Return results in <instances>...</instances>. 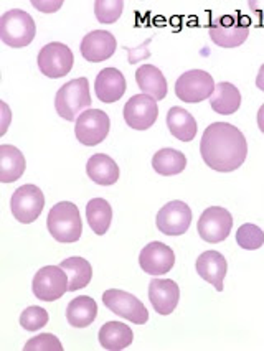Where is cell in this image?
Returning <instances> with one entry per match:
<instances>
[{
  "mask_svg": "<svg viewBox=\"0 0 264 351\" xmlns=\"http://www.w3.org/2000/svg\"><path fill=\"white\" fill-rule=\"evenodd\" d=\"M203 162L210 169L228 173L246 160L248 142L243 132L228 122H215L203 132L200 142Z\"/></svg>",
  "mask_w": 264,
  "mask_h": 351,
  "instance_id": "cell-1",
  "label": "cell"
},
{
  "mask_svg": "<svg viewBox=\"0 0 264 351\" xmlns=\"http://www.w3.org/2000/svg\"><path fill=\"white\" fill-rule=\"evenodd\" d=\"M47 226L50 234L58 243H76L83 232V221H81L78 206L71 202L56 203L48 213Z\"/></svg>",
  "mask_w": 264,
  "mask_h": 351,
  "instance_id": "cell-2",
  "label": "cell"
},
{
  "mask_svg": "<svg viewBox=\"0 0 264 351\" xmlns=\"http://www.w3.org/2000/svg\"><path fill=\"white\" fill-rule=\"evenodd\" d=\"M91 106V95H89V83L86 77H76L68 81L58 89L55 97L56 112L67 121H76L84 109Z\"/></svg>",
  "mask_w": 264,
  "mask_h": 351,
  "instance_id": "cell-3",
  "label": "cell"
},
{
  "mask_svg": "<svg viewBox=\"0 0 264 351\" xmlns=\"http://www.w3.org/2000/svg\"><path fill=\"white\" fill-rule=\"evenodd\" d=\"M36 25L30 14L14 9L0 17V40L12 48H23L34 42Z\"/></svg>",
  "mask_w": 264,
  "mask_h": 351,
  "instance_id": "cell-4",
  "label": "cell"
},
{
  "mask_svg": "<svg viewBox=\"0 0 264 351\" xmlns=\"http://www.w3.org/2000/svg\"><path fill=\"white\" fill-rule=\"evenodd\" d=\"M36 299L43 302L58 300L70 291V279L62 266H47L36 272L32 282Z\"/></svg>",
  "mask_w": 264,
  "mask_h": 351,
  "instance_id": "cell-5",
  "label": "cell"
},
{
  "mask_svg": "<svg viewBox=\"0 0 264 351\" xmlns=\"http://www.w3.org/2000/svg\"><path fill=\"white\" fill-rule=\"evenodd\" d=\"M215 86L217 84L210 73L203 71V69H192V71H185L177 80L176 95L184 103L197 104L210 99L215 91Z\"/></svg>",
  "mask_w": 264,
  "mask_h": 351,
  "instance_id": "cell-6",
  "label": "cell"
},
{
  "mask_svg": "<svg viewBox=\"0 0 264 351\" xmlns=\"http://www.w3.org/2000/svg\"><path fill=\"white\" fill-rule=\"evenodd\" d=\"M104 305L116 315L125 318L136 325H144L149 320V312L144 304L132 293L119 291V289H109L103 293Z\"/></svg>",
  "mask_w": 264,
  "mask_h": 351,
  "instance_id": "cell-7",
  "label": "cell"
},
{
  "mask_svg": "<svg viewBox=\"0 0 264 351\" xmlns=\"http://www.w3.org/2000/svg\"><path fill=\"white\" fill-rule=\"evenodd\" d=\"M208 34L211 42L221 48H237L246 42L250 35V23L233 15H223L210 23Z\"/></svg>",
  "mask_w": 264,
  "mask_h": 351,
  "instance_id": "cell-8",
  "label": "cell"
},
{
  "mask_svg": "<svg viewBox=\"0 0 264 351\" xmlns=\"http://www.w3.org/2000/svg\"><path fill=\"white\" fill-rule=\"evenodd\" d=\"M233 228V216L221 206H211L203 211L198 219V236L205 243H221L230 236Z\"/></svg>",
  "mask_w": 264,
  "mask_h": 351,
  "instance_id": "cell-9",
  "label": "cell"
},
{
  "mask_svg": "<svg viewBox=\"0 0 264 351\" xmlns=\"http://www.w3.org/2000/svg\"><path fill=\"white\" fill-rule=\"evenodd\" d=\"M45 208L43 191L35 185H22L15 190L10 199V210L15 219L23 224L38 219Z\"/></svg>",
  "mask_w": 264,
  "mask_h": 351,
  "instance_id": "cell-10",
  "label": "cell"
},
{
  "mask_svg": "<svg viewBox=\"0 0 264 351\" xmlns=\"http://www.w3.org/2000/svg\"><path fill=\"white\" fill-rule=\"evenodd\" d=\"M36 63H38L40 71L45 76L55 80V77L67 76L71 71L75 58H73V51L70 50V47L60 42H51L45 45L42 50H40Z\"/></svg>",
  "mask_w": 264,
  "mask_h": 351,
  "instance_id": "cell-11",
  "label": "cell"
},
{
  "mask_svg": "<svg viewBox=\"0 0 264 351\" xmlns=\"http://www.w3.org/2000/svg\"><path fill=\"white\" fill-rule=\"evenodd\" d=\"M111 129V121L104 111L99 109H88L76 119L75 134L76 138L83 145L93 147L101 144L108 137Z\"/></svg>",
  "mask_w": 264,
  "mask_h": 351,
  "instance_id": "cell-12",
  "label": "cell"
},
{
  "mask_svg": "<svg viewBox=\"0 0 264 351\" xmlns=\"http://www.w3.org/2000/svg\"><path fill=\"white\" fill-rule=\"evenodd\" d=\"M192 223V210L187 203L176 199L158 210L156 216L157 230L165 236H180L189 231Z\"/></svg>",
  "mask_w": 264,
  "mask_h": 351,
  "instance_id": "cell-13",
  "label": "cell"
},
{
  "mask_svg": "<svg viewBox=\"0 0 264 351\" xmlns=\"http://www.w3.org/2000/svg\"><path fill=\"white\" fill-rule=\"evenodd\" d=\"M158 117L157 101L147 95H136L124 106V121L129 128L147 130Z\"/></svg>",
  "mask_w": 264,
  "mask_h": 351,
  "instance_id": "cell-14",
  "label": "cell"
},
{
  "mask_svg": "<svg viewBox=\"0 0 264 351\" xmlns=\"http://www.w3.org/2000/svg\"><path fill=\"white\" fill-rule=\"evenodd\" d=\"M139 264L145 274L164 276L170 272V269L176 264V254L167 244L160 243V241H154L141 251Z\"/></svg>",
  "mask_w": 264,
  "mask_h": 351,
  "instance_id": "cell-15",
  "label": "cell"
},
{
  "mask_svg": "<svg viewBox=\"0 0 264 351\" xmlns=\"http://www.w3.org/2000/svg\"><path fill=\"white\" fill-rule=\"evenodd\" d=\"M117 48V42L111 32L106 30H95L84 35L81 42V55L89 63H99V61L109 60L115 55Z\"/></svg>",
  "mask_w": 264,
  "mask_h": 351,
  "instance_id": "cell-16",
  "label": "cell"
},
{
  "mask_svg": "<svg viewBox=\"0 0 264 351\" xmlns=\"http://www.w3.org/2000/svg\"><path fill=\"white\" fill-rule=\"evenodd\" d=\"M180 289L170 279H152L149 284V300L160 315H170L177 308Z\"/></svg>",
  "mask_w": 264,
  "mask_h": 351,
  "instance_id": "cell-17",
  "label": "cell"
},
{
  "mask_svg": "<svg viewBox=\"0 0 264 351\" xmlns=\"http://www.w3.org/2000/svg\"><path fill=\"white\" fill-rule=\"evenodd\" d=\"M195 269L205 282L213 285L218 292L223 291V282L228 272V263L225 256H221L218 251H205L202 256H198Z\"/></svg>",
  "mask_w": 264,
  "mask_h": 351,
  "instance_id": "cell-18",
  "label": "cell"
},
{
  "mask_svg": "<svg viewBox=\"0 0 264 351\" xmlns=\"http://www.w3.org/2000/svg\"><path fill=\"white\" fill-rule=\"evenodd\" d=\"M95 91L101 103H116L125 93V77L116 68L101 69L95 81Z\"/></svg>",
  "mask_w": 264,
  "mask_h": 351,
  "instance_id": "cell-19",
  "label": "cell"
},
{
  "mask_svg": "<svg viewBox=\"0 0 264 351\" xmlns=\"http://www.w3.org/2000/svg\"><path fill=\"white\" fill-rule=\"evenodd\" d=\"M136 81L142 95L154 97L156 101H162L167 96V80L164 73L154 64H144L136 71Z\"/></svg>",
  "mask_w": 264,
  "mask_h": 351,
  "instance_id": "cell-20",
  "label": "cell"
},
{
  "mask_svg": "<svg viewBox=\"0 0 264 351\" xmlns=\"http://www.w3.org/2000/svg\"><path fill=\"white\" fill-rule=\"evenodd\" d=\"M86 173L101 186H111L119 180V165L109 155L96 154L86 163Z\"/></svg>",
  "mask_w": 264,
  "mask_h": 351,
  "instance_id": "cell-21",
  "label": "cell"
},
{
  "mask_svg": "<svg viewBox=\"0 0 264 351\" xmlns=\"http://www.w3.org/2000/svg\"><path fill=\"white\" fill-rule=\"evenodd\" d=\"M167 128L173 137L182 142H192L197 137V121L187 109L173 106L167 112Z\"/></svg>",
  "mask_w": 264,
  "mask_h": 351,
  "instance_id": "cell-22",
  "label": "cell"
},
{
  "mask_svg": "<svg viewBox=\"0 0 264 351\" xmlns=\"http://www.w3.org/2000/svg\"><path fill=\"white\" fill-rule=\"evenodd\" d=\"M210 106L217 114L230 116V114L237 112L241 106V93L235 84L221 81L215 86L213 95L210 97Z\"/></svg>",
  "mask_w": 264,
  "mask_h": 351,
  "instance_id": "cell-23",
  "label": "cell"
},
{
  "mask_svg": "<svg viewBox=\"0 0 264 351\" xmlns=\"http://www.w3.org/2000/svg\"><path fill=\"white\" fill-rule=\"evenodd\" d=\"M134 333L123 322H108L99 330V343L104 350L121 351L132 345Z\"/></svg>",
  "mask_w": 264,
  "mask_h": 351,
  "instance_id": "cell-24",
  "label": "cell"
},
{
  "mask_svg": "<svg viewBox=\"0 0 264 351\" xmlns=\"http://www.w3.org/2000/svg\"><path fill=\"white\" fill-rule=\"evenodd\" d=\"M25 171V157L17 147L3 144L0 145V182H17Z\"/></svg>",
  "mask_w": 264,
  "mask_h": 351,
  "instance_id": "cell-25",
  "label": "cell"
},
{
  "mask_svg": "<svg viewBox=\"0 0 264 351\" xmlns=\"http://www.w3.org/2000/svg\"><path fill=\"white\" fill-rule=\"evenodd\" d=\"M97 305L91 297H76L67 307V320L75 328H86L96 320Z\"/></svg>",
  "mask_w": 264,
  "mask_h": 351,
  "instance_id": "cell-26",
  "label": "cell"
},
{
  "mask_svg": "<svg viewBox=\"0 0 264 351\" xmlns=\"http://www.w3.org/2000/svg\"><path fill=\"white\" fill-rule=\"evenodd\" d=\"M86 219L89 228L97 236L108 232L112 221V208L104 198H93L86 205Z\"/></svg>",
  "mask_w": 264,
  "mask_h": 351,
  "instance_id": "cell-27",
  "label": "cell"
},
{
  "mask_svg": "<svg viewBox=\"0 0 264 351\" xmlns=\"http://www.w3.org/2000/svg\"><path fill=\"white\" fill-rule=\"evenodd\" d=\"M187 158L180 150L162 149L152 157V169L162 177H172L185 170Z\"/></svg>",
  "mask_w": 264,
  "mask_h": 351,
  "instance_id": "cell-28",
  "label": "cell"
},
{
  "mask_svg": "<svg viewBox=\"0 0 264 351\" xmlns=\"http://www.w3.org/2000/svg\"><path fill=\"white\" fill-rule=\"evenodd\" d=\"M70 279V292L84 289L93 279V267L83 257H68L60 264Z\"/></svg>",
  "mask_w": 264,
  "mask_h": 351,
  "instance_id": "cell-29",
  "label": "cell"
},
{
  "mask_svg": "<svg viewBox=\"0 0 264 351\" xmlns=\"http://www.w3.org/2000/svg\"><path fill=\"white\" fill-rule=\"evenodd\" d=\"M237 243L239 247L246 249V251H254V249H259L264 244V231L256 224H243V226L238 228Z\"/></svg>",
  "mask_w": 264,
  "mask_h": 351,
  "instance_id": "cell-30",
  "label": "cell"
},
{
  "mask_svg": "<svg viewBox=\"0 0 264 351\" xmlns=\"http://www.w3.org/2000/svg\"><path fill=\"white\" fill-rule=\"evenodd\" d=\"M124 10L123 0H96L95 15L99 23H115Z\"/></svg>",
  "mask_w": 264,
  "mask_h": 351,
  "instance_id": "cell-31",
  "label": "cell"
},
{
  "mask_svg": "<svg viewBox=\"0 0 264 351\" xmlns=\"http://www.w3.org/2000/svg\"><path fill=\"white\" fill-rule=\"evenodd\" d=\"M50 317L48 312L38 305H32V307L25 308L20 315V326L27 332H38L40 328H43L48 324Z\"/></svg>",
  "mask_w": 264,
  "mask_h": 351,
  "instance_id": "cell-32",
  "label": "cell"
},
{
  "mask_svg": "<svg viewBox=\"0 0 264 351\" xmlns=\"http://www.w3.org/2000/svg\"><path fill=\"white\" fill-rule=\"evenodd\" d=\"M23 351H63V345L55 335L43 333L27 341V345L23 346Z\"/></svg>",
  "mask_w": 264,
  "mask_h": 351,
  "instance_id": "cell-33",
  "label": "cell"
},
{
  "mask_svg": "<svg viewBox=\"0 0 264 351\" xmlns=\"http://www.w3.org/2000/svg\"><path fill=\"white\" fill-rule=\"evenodd\" d=\"M150 42H152V36L145 40V42L142 43V45H139V47H137V48L124 47V50L129 53V58H128L129 63L134 64V63H139V61H142L144 58H149V56H150L149 43H150Z\"/></svg>",
  "mask_w": 264,
  "mask_h": 351,
  "instance_id": "cell-34",
  "label": "cell"
},
{
  "mask_svg": "<svg viewBox=\"0 0 264 351\" xmlns=\"http://www.w3.org/2000/svg\"><path fill=\"white\" fill-rule=\"evenodd\" d=\"M32 5H34L36 10L56 12L60 9V7L63 5V2H62V0H58V2H38V0H34V2H32Z\"/></svg>",
  "mask_w": 264,
  "mask_h": 351,
  "instance_id": "cell-35",
  "label": "cell"
},
{
  "mask_svg": "<svg viewBox=\"0 0 264 351\" xmlns=\"http://www.w3.org/2000/svg\"><path fill=\"white\" fill-rule=\"evenodd\" d=\"M248 7L261 22H264V0H250Z\"/></svg>",
  "mask_w": 264,
  "mask_h": 351,
  "instance_id": "cell-36",
  "label": "cell"
},
{
  "mask_svg": "<svg viewBox=\"0 0 264 351\" xmlns=\"http://www.w3.org/2000/svg\"><path fill=\"white\" fill-rule=\"evenodd\" d=\"M256 86H258L261 91H264V64L261 68H259L258 71V76H256Z\"/></svg>",
  "mask_w": 264,
  "mask_h": 351,
  "instance_id": "cell-37",
  "label": "cell"
},
{
  "mask_svg": "<svg viewBox=\"0 0 264 351\" xmlns=\"http://www.w3.org/2000/svg\"><path fill=\"white\" fill-rule=\"evenodd\" d=\"M258 128L264 134V104L259 108V111H258Z\"/></svg>",
  "mask_w": 264,
  "mask_h": 351,
  "instance_id": "cell-38",
  "label": "cell"
}]
</instances>
